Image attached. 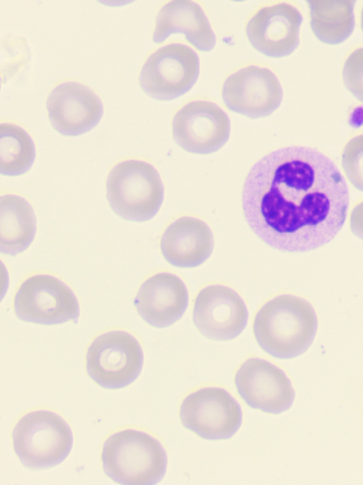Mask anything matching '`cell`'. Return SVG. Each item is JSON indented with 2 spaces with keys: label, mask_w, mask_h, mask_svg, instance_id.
Listing matches in <instances>:
<instances>
[{
  "label": "cell",
  "mask_w": 363,
  "mask_h": 485,
  "mask_svg": "<svg viewBox=\"0 0 363 485\" xmlns=\"http://www.w3.org/2000/svg\"><path fill=\"white\" fill-rule=\"evenodd\" d=\"M189 296L184 282L169 273H157L146 280L134 300L140 317L157 328L171 326L184 315Z\"/></svg>",
  "instance_id": "16"
},
{
  "label": "cell",
  "mask_w": 363,
  "mask_h": 485,
  "mask_svg": "<svg viewBox=\"0 0 363 485\" xmlns=\"http://www.w3.org/2000/svg\"><path fill=\"white\" fill-rule=\"evenodd\" d=\"M361 28L363 32V9L362 10V13H361Z\"/></svg>",
  "instance_id": "25"
},
{
  "label": "cell",
  "mask_w": 363,
  "mask_h": 485,
  "mask_svg": "<svg viewBox=\"0 0 363 485\" xmlns=\"http://www.w3.org/2000/svg\"><path fill=\"white\" fill-rule=\"evenodd\" d=\"M317 327V316L308 301L292 295H281L258 311L253 332L257 344L266 353L277 359H289L308 350Z\"/></svg>",
  "instance_id": "2"
},
{
  "label": "cell",
  "mask_w": 363,
  "mask_h": 485,
  "mask_svg": "<svg viewBox=\"0 0 363 485\" xmlns=\"http://www.w3.org/2000/svg\"><path fill=\"white\" fill-rule=\"evenodd\" d=\"M182 33L197 50L209 52L216 45V36L203 11L191 1H172L159 11L152 35L155 43L169 36Z\"/></svg>",
  "instance_id": "18"
},
{
  "label": "cell",
  "mask_w": 363,
  "mask_h": 485,
  "mask_svg": "<svg viewBox=\"0 0 363 485\" xmlns=\"http://www.w3.org/2000/svg\"><path fill=\"white\" fill-rule=\"evenodd\" d=\"M342 166L348 181L363 192V134L352 138L345 146Z\"/></svg>",
  "instance_id": "22"
},
{
  "label": "cell",
  "mask_w": 363,
  "mask_h": 485,
  "mask_svg": "<svg viewBox=\"0 0 363 485\" xmlns=\"http://www.w3.org/2000/svg\"><path fill=\"white\" fill-rule=\"evenodd\" d=\"M283 97L281 85L269 69L251 65L229 76L222 89L226 107L250 119L272 114Z\"/></svg>",
  "instance_id": "11"
},
{
  "label": "cell",
  "mask_w": 363,
  "mask_h": 485,
  "mask_svg": "<svg viewBox=\"0 0 363 485\" xmlns=\"http://www.w3.org/2000/svg\"><path fill=\"white\" fill-rule=\"evenodd\" d=\"M303 18L297 9L282 3L259 9L249 21L246 34L260 53L280 58L291 54L299 44Z\"/></svg>",
  "instance_id": "15"
},
{
  "label": "cell",
  "mask_w": 363,
  "mask_h": 485,
  "mask_svg": "<svg viewBox=\"0 0 363 485\" xmlns=\"http://www.w3.org/2000/svg\"><path fill=\"white\" fill-rule=\"evenodd\" d=\"M15 453L30 469H45L62 463L73 444L72 430L60 415L38 410L24 415L12 433Z\"/></svg>",
  "instance_id": "5"
},
{
  "label": "cell",
  "mask_w": 363,
  "mask_h": 485,
  "mask_svg": "<svg viewBox=\"0 0 363 485\" xmlns=\"http://www.w3.org/2000/svg\"><path fill=\"white\" fill-rule=\"evenodd\" d=\"M104 473L123 485H154L164 477L167 457L160 442L150 435L125 430L110 436L101 453Z\"/></svg>",
  "instance_id": "3"
},
{
  "label": "cell",
  "mask_w": 363,
  "mask_h": 485,
  "mask_svg": "<svg viewBox=\"0 0 363 485\" xmlns=\"http://www.w3.org/2000/svg\"><path fill=\"white\" fill-rule=\"evenodd\" d=\"M143 353L138 340L124 331H111L96 337L86 354V371L107 389H119L140 375Z\"/></svg>",
  "instance_id": "6"
},
{
  "label": "cell",
  "mask_w": 363,
  "mask_h": 485,
  "mask_svg": "<svg viewBox=\"0 0 363 485\" xmlns=\"http://www.w3.org/2000/svg\"><path fill=\"white\" fill-rule=\"evenodd\" d=\"M342 80L347 89L363 103V48L355 50L346 60Z\"/></svg>",
  "instance_id": "23"
},
{
  "label": "cell",
  "mask_w": 363,
  "mask_h": 485,
  "mask_svg": "<svg viewBox=\"0 0 363 485\" xmlns=\"http://www.w3.org/2000/svg\"><path fill=\"white\" fill-rule=\"evenodd\" d=\"M174 142L194 154L216 152L228 141L230 124L226 113L216 104L194 101L179 110L172 120Z\"/></svg>",
  "instance_id": "10"
},
{
  "label": "cell",
  "mask_w": 363,
  "mask_h": 485,
  "mask_svg": "<svg viewBox=\"0 0 363 485\" xmlns=\"http://www.w3.org/2000/svg\"><path fill=\"white\" fill-rule=\"evenodd\" d=\"M213 244L212 231L204 222L183 217L166 229L160 240V251L172 266L190 268L201 265L210 257Z\"/></svg>",
  "instance_id": "17"
},
{
  "label": "cell",
  "mask_w": 363,
  "mask_h": 485,
  "mask_svg": "<svg viewBox=\"0 0 363 485\" xmlns=\"http://www.w3.org/2000/svg\"><path fill=\"white\" fill-rule=\"evenodd\" d=\"M350 227L352 234L363 241V202L352 209L350 217Z\"/></svg>",
  "instance_id": "24"
},
{
  "label": "cell",
  "mask_w": 363,
  "mask_h": 485,
  "mask_svg": "<svg viewBox=\"0 0 363 485\" xmlns=\"http://www.w3.org/2000/svg\"><path fill=\"white\" fill-rule=\"evenodd\" d=\"M199 75V58L189 47L178 43L163 46L149 56L142 67L139 84L150 97L175 99L188 92Z\"/></svg>",
  "instance_id": "7"
},
{
  "label": "cell",
  "mask_w": 363,
  "mask_h": 485,
  "mask_svg": "<svg viewBox=\"0 0 363 485\" xmlns=\"http://www.w3.org/2000/svg\"><path fill=\"white\" fill-rule=\"evenodd\" d=\"M311 28L322 43L337 45L346 40L354 28L355 1H307Z\"/></svg>",
  "instance_id": "20"
},
{
  "label": "cell",
  "mask_w": 363,
  "mask_h": 485,
  "mask_svg": "<svg viewBox=\"0 0 363 485\" xmlns=\"http://www.w3.org/2000/svg\"><path fill=\"white\" fill-rule=\"evenodd\" d=\"M349 190L336 165L315 148L289 146L259 160L242 191L245 219L255 234L283 252L304 253L342 229Z\"/></svg>",
  "instance_id": "1"
},
{
  "label": "cell",
  "mask_w": 363,
  "mask_h": 485,
  "mask_svg": "<svg viewBox=\"0 0 363 485\" xmlns=\"http://www.w3.org/2000/svg\"><path fill=\"white\" fill-rule=\"evenodd\" d=\"M35 158V147L30 136L21 127L0 125V173L14 177L27 173Z\"/></svg>",
  "instance_id": "21"
},
{
  "label": "cell",
  "mask_w": 363,
  "mask_h": 485,
  "mask_svg": "<svg viewBox=\"0 0 363 485\" xmlns=\"http://www.w3.org/2000/svg\"><path fill=\"white\" fill-rule=\"evenodd\" d=\"M182 424L208 440L230 438L242 423L239 403L225 389L207 387L186 396L179 411Z\"/></svg>",
  "instance_id": "9"
},
{
  "label": "cell",
  "mask_w": 363,
  "mask_h": 485,
  "mask_svg": "<svg viewBox=\"0 0 363 485\" xmlns=\"http://www.w3.org/2000/svg\"><path fill=\"white\" fill-rule=\"evenodd\" d=\"M106 198L121 218L143 222L152 219L164 199V186L157 170L150 163L128 160L118 163L106 180Z\"/></svg>",
  "instance_id": "4"
},
{
  "label": "cell",
  "mask_w": 363,
  "mask_h": 485,
  "mask_svg": "<svg viewBox=\"0 0 363 485\" xmlns=\"http://www.w3.org/2000/svg\"><path fill=\"white\" fill-rule=\"evenodd\" d=\"M13 308L19 320L43 325L77 323L79 316L72 290L58 278L45 274L31 276L21 284Z\"/></svg>",
  "instance_id": "8"
},
{
  "label": "cell",
  "mask_w": 363,
  "mask_h": 485,
  "mask_svg": "<svg viewBox=\"0 0 363 485\" xmlns=\"http://www.w3.org/2000/svg\"><path fill=\"white\" fill-rule=\"evenodd\" d=\"M237 391L252 408L266 413L280 414L292 405L295 392L285 373L259 359L245 361L235 377Z\"/></svg>",
  "instance_id": "13"
},
{
  "label": "cell",
  "mask_w": 363,
  "mask_h": 485,
  "mask_svg": "<svg viewBox=\"0 0 363 485\" xmlns=\"http://www.w3.org/2000/svg\"><path fill=\"white\" fill-rule=\"evenodd\" d=\"M193 322L199 332L214 341H229L245 329L247 307L233 289L213 285L201 290L193 309Z\"/></svg>",
  "instance_id": "12"
},
{
  "label": "cell",
  "mask_w": 363,
  "mask_h": 485,
  "mask_svg": "<svg viewBox=\"0 0 363 485\" xmlns=\"http://www.w3.org/2000/svg\"><path fill=\"white\" fill-rule=\"evenodd\" d=\"M46 107L52 128L61 135L77 136L89 132L99 123L103 104L88 87L65 82L49 94Z\"/></svg>",
  "instance_id": "14"
},
{
  "label": "cell",
  "mask_w": 363,
  "mask_h": 485,
  "mask_svg": "<svg viewBox=\"0 0 363 485\" xmlns=\"http://www.w3.org/2000/svg\"><path fill=\"white\" fill-rule=\"evenodd\" d=\"M36 218L23 197L6 195L0 198V251L14 256L28 249L36 233Z\"/></svg>",
  "instance_id": "19"
}]
</instances>
